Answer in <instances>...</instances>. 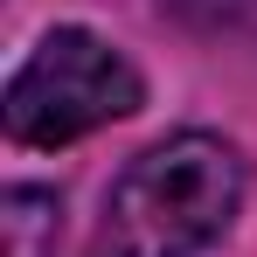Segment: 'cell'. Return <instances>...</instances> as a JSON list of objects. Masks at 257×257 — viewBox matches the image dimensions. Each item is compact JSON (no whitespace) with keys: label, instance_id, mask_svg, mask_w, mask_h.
I'll list each match as a JSON object with an SVG mask.
<instances>
[{"label":"cell","instance_id":"4","mask_svg":"<svg viewBox=\"0 0 257 257\" xmlns=\"http://www.w3.org/2000/svg\"><path fill=\"white\" fill-rule=\"evenodd\" d=\"M181 14H202V21H236L243 7H257V0H174Z\"/></svg>","mask_w":257,"mask_h":257},{"label":"cell","instance_id":"2","mask_svg":"<svg viewBox=\"0 0 257 257\" xmlns=\"http://www.w3.org/2000/svg\"><path fill=\"white\" fill-rule=\"evenodd\" d=\"M146 104V84L118 49L90 28H49L28 49V63L7 77L0 125L14 146H70L84 132L132 118Z\"/></svg>","mask_w":257,"mask_h":257},{"label":"cell","instance_id":"3","mask_svg":"<svg viewBox=\"0 0 257 257\" xmlns=\"http://www.w3.org/2000/svg\"><path fill=\"white\" fill-rule=\"evenodd\" d=\"M63 202L49 188H7L0 195V257H56Z\"/></svg>","mask_w":257,"mask_h":257},{"label":"cell","instance_id":"1","mask_svg":"<svg viewBox=\"0 0 257 257\" xmlns=\"http://www.w3.org/2000/svg\"><path fill=\"white\" fill-rule=\"evenodd\" d=\"M243 153L215 132H174L146 146L104 195L90 257H195L229 229L243 202Z\"/></svg>","mask_w":257,"mask_h":257}]
</instances>
